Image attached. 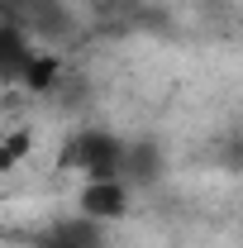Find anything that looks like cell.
I'll use <instances>...</instances> for the list:
<instances>
[{
    "label": "cell",
    "mask_w": 243,
    "mask_h": 248,
    "mask_svg": "<svg viewBox=\"0 0 243 248\" xmlns=\"http://www.w3.org/2000/svg\"><path fill=\"white\" fill-rule=\"evenodd\" d=\"M53 86H62V53H48V48H38L29 62V72H24V86L19 91L29 95H48Z\"/></svg>",
    "instance_id": "5"
},
{
    "label": "cell",
    "mask_w": 243,
    "mask_h": 248,
    "mask_svg": "<svg viewBox=\"0 0 243 248\" xmlns=\"http://www.w3.org/2000/svg\"><path fill=\"white\" fill-rule=\"evenodd\" d=\"M124 153H129V143L120 134L76 129L58 148V167L62 172H86V182H110V177H124Z\"/></svg>",
    "instance_id": "1"
},
{
    "label": "cell",
    "mask_w": 243,
    "mask_h": 248,
    "mask_svg": "<svg viewBox=\"0 0 243 248\" xmlns=\"http://www.w3.org/2000/svg\"><path fill=\"white\" fill-rule=\"evenodd\" d=\"M33 33L19 19H5L0 15V86H24V72L33 62Z\"/></svg>",
    "instance_id": "2"
},
{
    "label": "cell",
    "mask_w": 243,
    "mask_h": 248,
    "mask_svg": "<svg viewBox=\"0 0 243 248\" xmlns=\"http://www.w3.org/2000/svg\"><path fill=\"white\" fill-rule=\"evenodd\" d=\"M76 215L100 219V224H115V219L129 215V186L124 177H110V182H86L76 191Z\"/></svg>",
    "instance_id": "3"
},
{
    "label": "cell",
    "mask_w": 243,
    "mask_h": 248,
    "mask_svg": "<svg viewBox=\"0 0 243 248\" xmlns=\"http://www.w3.org/2000/svg\"><path fill=\"white\" fill-rule=\"evenodd\" d=\"M29 153H33V129L29 124H15V129L0 134V172H15Z\"/></svg>",
    "instance_id": "6"
},
{
    "label": "cell",
    "mask_w": 243,
    "mask_h": 248,
    "mask_svg": "<svg viewBox=\"0 0 243 248\" xmlns=\"http://www.w3.org/2000/svg\"><path fill=\"white\" fill-rule=\"evenodd\" d=\"M43 248H105V224L76 215V219H67V224H58L43 239Z\"/></svg>",
    "instance_id": "4"
}]
</instances>
